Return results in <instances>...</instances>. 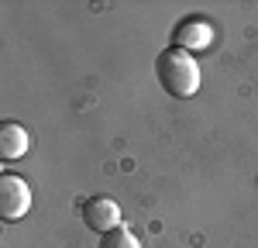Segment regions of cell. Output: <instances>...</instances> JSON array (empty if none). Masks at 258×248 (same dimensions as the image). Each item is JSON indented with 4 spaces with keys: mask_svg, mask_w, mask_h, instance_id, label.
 <instances>
[{
    "mask_svg": "<svg viewBox=\"0 0 258 248\" xmlns=\"http://www.w3.org/2000/svg\"><path fill=\"white\" fill-rule=\"evenodd\" d=\"M155 76H159L162 90L169 93V97H179V100H186V97H193L200 90V66L197 59L189 55V52H182V48H162L159 59H155Z\"/></svg>",
    "mask_w": 258,
    "mask_h": 248,
    "instance_id": "obj_1",
    "label": "cell"
},
{
    "mask_svg": "<svg viewBox=\"0 0 258 248\" xmlns=\"http://www.w3.org/2000/svg\"><path fill=\"white\" fill-rule=\"evenodd\" d=\"M31 207V186L14 172L0 176V217L4 221H21Z\"/></svg>",
    "mask_w": 258,
    "mask_h": 248,
    "instance_id": "obj_2",
    "label": "cell"
},
{
    "mask_svg": "<svg viewBox=\"0 0 258 248\" xmlns=\"http://www.w3.org/2000/svg\"><path fill=\"white\" fill-rule=\"evenodd\" d=\"M83 221H86L90 231H100V234L120 227L117 200H110V197H93V200H86V204H83Z\"/></svg>",
    "mask_w": 258,
    "mask_h": 248,
    "instance_id": "obj_3",
    "label": "cell"
},
{
    "mask_svg": "<svg viewBox=\"0 0 258 248\" xmlns=\"http://www.w3.org/2000/svg\"><path fill=\"white\" fill-rule=\"evenodd\" d=\"M172 41H176V48H182V52H189V48H197V52H200V48H207V45L214 41V28H210V21L189 14V18H182L176 24Z\"/></svg>",
    "mask_w": 258,
    "mask_h": 248,
    "instance_id": "obj_4",
    "label": "cell"
},
{
    "mask_svg": "<svg viewBox=\"0 0 258 248\" xmlns=\"http://www.w3.org/2000/svg\"><path fill=\"white\" fill-rule=\"evenodd\" d=\"M28 145H31V135H28V128H24V124L4 121V128H0V155H4L7 162L21 159V155L28 152Z\"/></svg>",
    "mask_w": 258,
    "mask_h": 248,
    "instance_id": "obj_5",
    "label": "cell"
},
{
    "mask_svg": "<svg viewBox=\"0 0 258 248\" xmlns=\"http://www.w3.org/2000/svg\"><path fill=\"white\" fill-rule=\"evenodd\" d=\"M97 248H141V241L127 231V227H114V231H107V234L100 238Z\"/></svg>",
    "mask_w": 258,
    "mask_h": 248,
    "instance_id": "obj_6",
    "label": "cell"
}]
</instances>
